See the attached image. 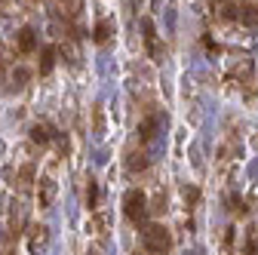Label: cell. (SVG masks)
<instances>
[{"mask_svg":"<svg viewBox=\"0 0 258 255\" xmlns=\"http://www.w3.org/2000/svg\"><path fill=\"white\" fill-rule=\"evenodd\" d=\"M169 120H166V114H151V117H145L142 123H139V139L142 142H148L157 130H160V126H166Z\"/></svg>","mask_w":258,"mask_h":255,"instance_id":"277c9868","label":"cell"},{"mask_svg":"<svg viewBox=\"0 0 258 255\" xmlns=\"http://www.w3.org/2000/svg\"><path fill=\"white\" fill-rule=\"evenodd\" d=\"M86 200H89V206H95V200H99V187H95V181H89V190H86Z\"/></svg>","mask_w":258,"mask_h":255,"instance_id":"d6986e66","label":"cell"},{"mask_svg":"<svg viewBox=\"0 0 258 255\" xmlns=\"http://www.w3.org/2000/svg\"><path fill=\"white\" fill-rule=\"evenodd\" d=\"M43 246H46V234H43V228H40V234H34V237H31V249L37 252V249H43Z\"/></svg>","mask_w":258,"mask_h":255,"instance_id":"9a60e30c","label":"cell"},{"mask_svg":"<svg viewBox=\"0 0 258 255\" xmlns=\"http://www.w3.org/2000/svg\"><path fill=\"white\" fill-rule=\"evenodd\" d=\"M31 139H34V142H40V145H46V142L52 139V130H49V126H43V123H37L34 130H31Z\"/></svg>","mask_w":258,"mask_h":255,"instance_id":"30bf717a","label":"cell"},{"mask_svg":"<svg viewBox=\"0 0 258 255\" xmlns=\"http://www.w3.org/2000/svg\"><path fill=\"white\" fill-rule=\"evenodd\" d=\"M246 175H249L252 181H258V157H252V160H249V166H246Z\"/></svg>","mask_w":258,"mask_h":255,"instance_id":"e0dca14e","label":"cell"},{"mask_svg":"<svg viewBox=\"0 0 258 255\" xmlns=\"http://www.w3.org/2000/svg\"><path fill=\"white\" fill-rule=\"evenodd\" d=\"M142 37H145V46H148V52L160 61V46H157V28H154V22L145 16L142 19Z\"/></svg>","mask_w":258,"mask_h":255,"instance_id":"5b68a950","label":"cell"},{"mask_svg":"<svg viewBox=\"0 0 258 255\" xmlns=\"http://www.w3.org/2000/svg\"><path fill=\"white\" fill-rule=\"evenodd\" d=\"M148 163H151V160H148V154H129V160H126L129 172H142Z\"/></svg>","mask_w":258,"mask_h":255,"instance_id":"ba28073f","label":"cell"},{"mask_svg":"<svg viewBox=\"0 0 258 255\" xmlns=\"http://www.w3.org/2000/svg\"><path fill=\"white\" fill-rule=\"evenodd\" d=\"M52 197H55V181H52V178H43V194H40V203L46 206V203H52Z\"/></svg>","mask_w":258,"mask_h":255,"instance_id":"7c38bea8","label":"cell"},{"mask_svg":"<svg viewBox=\"0 0 258 255\" xmlns=\"http://www.w3.org/2000/svg\"><path fill=\"white\" fill-rule=\"evenodd\" d=\"M28 80H31V71H28L25 65H19V68H13V86H16V89H22V86H28Z\"/></svg>","mask_w":258,"mask_h":255,"instance_id":"9c48e42d","label":"cell"},{"mask_svg":"<svg viewBox=\"0 0 258 255\" xmlns=\"http://www.w3.org/2000/svg\"><path fill=\"white\" fill-rule=\"evenodd\" d=\"M111 31H114V22H111V19H102L99 25H95V31H92V40H95V43H105V40L111 37Z\"/></svg>","mask_w":258,"mask_h":255,"instance_id":"52a82bcc","label":"cell"},{"mask_svg":"<svg viewBox=\"0 0 258 255\" xmlns=\"http://www.w3.org/2000/svg\"><path fill=\"white\" fill-rule=\"evenodd\" d=\"M40 58H43V61H40V74H49V71H52V65H55V49H52V46H46Z\"/></svg>","mask_w":258,"mask_h":255,"instance_id":"8fae6325","label":"cell"},{"mask_svg":"<svg viewBox=\"0 0 258 255\" xmlns=\"http://www.w3.org/2000/svg\"><path fill=\"white\" fill-rule=\"evenodd\" d=\"M16 46H19V52H34V49H37V34H34V28H22L19 34H16Z\"/></svg>","mask_w":258,"mask_h":255,"instance_id":"8992f818","label":"cell"},{"mask_svg":"<svg viewBox=\"0 0 258 255\" xmlns=\"http://www.w3.org/2000/svg\"><path fill=\"white\" fill-rule=\"evenodd\" d=\"M142 246H145V252L163 255V252L169 249V234H166V228H160V225H148V228L142 231Z\"/></svg>","mask_w":258,"mask_h":255,"instance_id":"7a4b0ae2","label":"cell"},{"mask_svg":"<svg viewBox=\"0 0 258 255\" xmlns=\"http://www.w3.org/2000/svg\"><path fill=\"white\" fill-rule=\"evenodd\" d=\"M166 130H169V123L166 126H160V130L148 139V160H160V157H163L166 154Z\"/></svg>","mask_w":258,"mask_h":255,"instance_id":"3957f363","label":"cell"},{"mask_svg":"<svg viewBox=\"0 0 258 255\" xmlns=\"http://www.w3.org/2000/svg\"><path fill=\"white\" fill-rule=\"evenodd\" d=\"M181 194H184V200H187L190 206H194V203H197V200H200V190H197V187H194V184H184V190H181Z\"/></svg>","mask_w":258,"mask_h":255,"instance_id":"4fadbf2b","label":"cell"},{"mask_svg":"<svg viewBox=\"0 0 258 255\" xmlns=\"http://www.w3.org/2000/svg\"><path fill=\"white\" fill-rule=\"evenodd\" d=\"M123 209H126V218L139 225V221H145V218H148V197L142 194L139 187L126 190V197H123Z\"/></svg>","mask_w":258,"mask_h":255,"instance_id":"6da1fadb","label":"cell"},{"mask_svg":"<svg viewBox=\"0 0 258 255\" xmlns=\"http://www.w3.org/2000/svg\"><path fill=\"white\" fill-rule=\"evenodd\" d=\"M166 34H175V10L166 7Z\"/></svg>","mask_w":258,"mask_h":255,"instance_id":"2e32d148","label":"cell"},{"mask_svg":"<svg viewBox=\"0 0 258 255\" xmlns=\"http://www.w3.org/2000/svg\"><path fill=\"white\" fill-rule=\"evenodd\" d=\"M184 255H206L203 246H194V249H184Z\"/></svg>","mask_w":258,"mask_h":255,"instance_id":"ffe728a7","label":"cell"},{"mask_svg":"<svg viewBox=\"0 0 258 255\" xmlns=\"http://www.w3.org/2000/svg\"><path fill=\"white\" fill-rule=\"evenodd\" d=\"M190 163L197 166V169L203 166V157H200V148H197V145H190Z\"/></svg>","mask_w":258,"mask_h":255,"instance_id":"ac0fdd59","label":"cell"},{"mask_svg":"<svg viewBox=\"0 0 258 255\" xmlns=\"http://www.w3.org/2000/svg\"><path fill=\"white\" fill-rule=\"evenodd\" d=\"M108 157H111V154H108L105 148H99V151H92V163H95V166H108Z\"/></svg>","mask_w":258,"mask_h":255,"instance_id":"5bb4252c","label":"cell"}]
</instances>
